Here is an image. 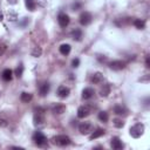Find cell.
Segmentation results:
<instances>
[{
	"label": "cell",
	"mask_w": 150,
	"mask_h": 150,
	"mask_svg": "<svg viewBox=\"0 0 150 150\" xmlns=\"http://www.w3.org/2000/svg\"><path fill=\"white\" fill-rule=\"evenodd\" d=\"M143 133H144V124H142V123H136L130 128V135L134 139L141 137L143 135Z\"/></svg>",
	"instance_id": "6da1fadb"
},
{
	"label": "cell",
	"mask_w": 150,
	"mask_h": 150,
	"mask_svg": "<svg viewBox=\"0 0 150 150\" xmlns=\"http://www.w3.org/2000/svg\"><path fill=\"white\" fill-rule=\"evenodd\" d=\"M53 143L58 147H66L70 144V139L67 135H58L53 139Z\"/></svg>",
	"instance_id": "7a4b0ae2"
},
{
	"label": "cell",
	"mask_w": 150,
	"mask_h": 150,
	"mask_svg": "<svg viewBox=\"0 0 150 150\" xmlns=\"http://www.w3.org/2000/svg\"><path fill=\"white\" fill-rule=\"evenodd\" d=\"M33 122L35 126H41L45 122V112L41 108H38L34 112V116H33Z\"/></svg>",
	"instance_id": "3957f363"
},
{
	"label": "cell",
	"mask_w": 150,
	"mask_h": 150,
	"mask_svg": "<svg viewBox=\"0 0 150 150\" xmlns=\"http://www.w3.org/2000/svg\"><path fill=\"white\" fill-rule=\"evenodd\" d=\"M33 141L36 145L39 147H44L45 144H47V137L41 133V131H36L33 135Z\"/></svg>",
	"instance_id": "277c9868"
},
{
	"label": "cell",
	"mask_w": 150,
	"mask_h": 150,
	"mask_svg": "<svg viewBox=\"0 0 150 150\" xmlns=\"http://www.w3.org/2000/svg\"><path fill=\"white\" fill-rule=\"evenodd\" d=\"M92 112V107L86 104V106H81L79 109H78V117L79 119H84L87 116H89Z\"/></svg>",
	"instance_id": "5b68a950"
},
{
	"label": "cell",
	"mask_w": 150,
	"mask_h": 150,
	"mask_svg": "<svg viewBox=\"0 0 150 150\" xmlns=\"http://www.w3.org/2000/svg\"><path fill=\"white\" fill-rule=\"evenodd\" d=\"M79 131L82 135H88L93 131V124L90 122H82L79 126Z\"/></svg>",
	"instance_id": "8992f818"
},
{
	"label": "cell",
	"mask_w": 150,
	"mask_h": 150,
	"mask_svg": "<svg viewBox=\"0 0 150 150\" xmlns=\"http://www.w3.org/2000/svg\"><path fill=\"white\" fill-rule=\"evenodd\" d=\"M127 66L126 61H122V60H115V61H111L109 64V67L114 70H121V69H124Z\"/></svg>",
	"instance_id": "52a82bcc"
},
{
	"label": "cell",
	"mask_w": 150,
	"mask_h": 150,
	"mask_svg": "<svg viewBox=\"0 0 150 150\" xmlns=\"http://www.w3.org/2000/svg\"><path fill=\"white\" fill-rule=\"evenodd\" d=\"M80 23L82 25V26H87V25H89L93 20V17L92 14L89 13V12H83V13H81L80 15Z\"/></svg>",
	"instance_id": "ba28073f"
},
{
	"label": "cell",
	"mask_w": 150,
	"mask_h": 150,
	"mask_svg": "<svg viewBox=\"0 0 150 150\" xmlns=\"http://www.w3.org/2000/svg\"><path fill=\"white\" fill-rule=\"evenodd\" d=\"M56 94L60 98H66L68 97V95L70 94V89L66 86H59V88L56 90Z\"/></svg>",
	"instance_id": "9c48e42d"
},
{
	"label": "cell",
	"mask_w": 150,
	"mask_h": 150,
	"mask_svg": "<svg viewBox=\"0 0 150 150\" xmlns=\"http://www.w3.org/2000/svg\"><path fill=\"white\" fill-rule=\"evenodd\" d=\"M58 21H59V25L61 27H67L69 25L70 19L66 13H60L59 17H58Z\"/></svg>",
	"instance_id": "30bf717a"
},
{
	"label": "cell",
	"mask_w": 150,
	"mask_h": 150,
	"mask_svg": "<svg viewBox=\"0 0 150 150\" xmlns=\"http://www.w3.org/2000/svg\"><path fill=\"white\" fill-rule=\"evenodd\" d=\"M65 111H66V106L62 103H55L52 107V112L55 115H61V114H64Z\"/></svg>",
	"instance_id": "8fae6325"
},
{
	"label": "cell",
	"mask_w": 150,
	"mask_h": 150,
	"mask_svg": "<svg viewBox=\"0 0 150 150\" xmlns=\"http://www.w3.org/2000/svg\"><path fill=\"white\" fill-rule=\"evenodd\" d=\"M110 145H111L112 149H115V150L123 149V143H122V141L119 139V137H112L111 142H110Z\"/></svg>",
	"instance_id": "7c38bea8"
},
{
	"label": "cell",
	"mask_w": 150,
	"mask_h": 150,
	"mask_svg": "<svg viewBox=\"0 0 150 150\" xmlns=\"http://www.w3.org/2000/svg\"><path fill=\"white\" fill-rule=\"evenodd\" d=\"M49 89H51V84L48 82H44L39 86V93L41 96H46L49 93Z\"/></svg>",
	"instance_id": "4fadbf2b"
},
{
	"label": "cell",
	"mask_w": 150,
	"mask_h": 150,
	"mask_svg": "<svg viewBox=\"0 0 150 150\" xmlns=\"http://www.w3.org/2000/svg\"><path fill=\"white\" fill-rule=\"evenodd\" d=\"M90 81H92V83H94V84L102 83V82H103V75H102V73L97 72V73H95L94 75H92Z\"/></svg>",
	"instance_id": "5bb4252c"
},
{
	"label": "cell",
	"mask_w": 150,
	"mask_h": 150,
	"mask_svg": "<svg viewBox=\"0 0 150 150\" xmlns=\"http://www.w3.org/2000/svg\"><path fill=\"white\" fill-rule=\"evenodd\" d=\"M94 94H95L94 89L90 88V87H87V88H84V89L82 90V98L89 100V98H92V97L94 96Z\"/></svg>",
	"instance_id": "9a60e30c"
},
{
	"label": "cell",
	"mask_w": 150,
	"mask_h": 150,
	"mask_svg": "<svg viewBox=\"0 0 150 150\" xmlns=\"http://www.w3.org/2000/svg\"><path fill=\"white\" fill-rule=\"evenodd\" d=\"M1 78H3L4 81H11L12 78H13V72H12L11 69H8V68L5 69L3 72V74H1Z\"/></svg>",
	"instance_id": "2e32d148"
},
{
	"label": "cell",
	"mask_w": 150,
	"mask_h": 150,
	"mask_svg": "<svg viewBox=\"0 0 150 150\" xmlns=\"http://www.w3.org/2000/svg\"><path fill=\"white\" fill-rule=\"evenodd\" d=\"M59 49H60V53H61L62 55H68V54L70 53L72 47H70V45H68V44H64V45L60 46Z\"/></svg>",
	"instance_id": "e0dca14e"
},
{
	"label": "cell",
	"mask_w": 150,
	"mask_h": 150,
	"mask_svg": "<svg viewBox=\"0 0 150 150\" xmlns=\"http://www.w3.org/2000/svg\"><path fill=\"white\" fill-rule=\"evenodd\" d=\"M110 94V86L109 84H103V87L100 89V95L102 97H107Z\"/></svg>",
	"instance_id": "ac0fdd59"
},
{
	"label": "cell",
	"mask_w": 150,
	"mask_h": 150,
	"mask_svg": "<svg viewBox=\"0 0 150 150\" xmlns=\"http://www.w3.org/2000/svg\"><path fill=\"white\" fill-rule=\"evenodd\" d=\"M32 98H33V95L31 93H22L21 96H20V100L23 102V103H28L32 101Z\"/></svg>",
	"instance_id": "d6986e66"
},
{
	"label": "cell",
	"mask_w": 150,
	"mask_h": 150,
	"mask_svg": "<svg viewBox=\"0 0 150 150\" xmlns=\"http://www.w3.org/2000/svg\"><path fill=\"white\" fill-rule=\"evenodd\" d=\"M72 38L76 41H81L82 40V31L81 29H74L72 32Z\"/></svg>",
	"instance_id": "ffe728a7"
},
{
	"label": "cell",
	"mask_w": 150,
	"mask_h": 150,
	"mask_svg": "<svg viewBox=\"0 0 150 150\" xmlns=\"http://www.w3.org/2000/svg\"><path fill=\"white\" fill-rule=\"evenodd\" d=\"M114 112H115V114H117V115H126L127 114V109L124 107H122V106H120V104H117V106L114 107Z\"/></svg>",
	"instance_id": "44dd1931"
},
{
	"label": "cell",
	"mask_w": 150,
	"mask_h": 150,
	"mask_svg": "<svg viewBox=\"0 0 150 150\" xmlns=\"http://www.w3.org/2000/svg\"><path fill=\"white\" fill-rule=\"evenodd\" d=\"M133 23L137 29H144V27H145V22L143 20H141V19H135Z\"/></svg>",
	"instance_id": "7402d4cb"
},
{
	"label": "cell",
	"mask_w": 150,
	"mask_h": 150,
	"mask_svg": "<svg viewBox=\"0 0 150 150\" xmlns=\"http://www.w3.org/2000/svg\"><path fill=\"white\" fill-rule=\"evenodd\" d=\"M106 130L103 129H96L92 135H90V140H95V139H98V137H101L102 135H104Z\"/></svg>",
	"instance_id": "603a6c76"
},
{
	"label": "cell",
	"mask_w": 150,
	"mask_h": 150,
	"mask_svg": "<svg viewBox=\"0 0 150 150\" xmlns=\"http://www.w3.org/2000/svg\"><path fill=\"white\" fill-rule=\"evenodd\" d=\"M98 120L101 122H108L109 120V115L107 111H100L98 112Z\"/></svg>",
	"instance_id": "cb8c5ba5"
},
{
	"label": "cell",
	"mask_w": 150,
	"mask_h": 150,
	"mask_svg": "<svg viewBox=\"0 0 150 150\" xmlns=\"http://www.w3.org/2000/svg\"><path fill=\"white\" fill-rule=\"evenodd\" d=\"M25 4H26V7H27L29 11H34L35 7H36L35 0H25Z\"/></svg>",
	"instance_id": "d4e9b609"
},
{
	"label": "cell",
	"mask_w": 150,
	"mask_h": 150,
	"mask_svg": "<svg viewBox=\"0 0 150 150\" xmlns=\"http://www.w3.org/2000/svg\"><path fill=\"white\" fill-rule=\"evenodd\" d=\"M41 54H42V49H41V47H34V48L32 49V56H34V58H39V56H41Z\"/></svg>",
	"instance_id": "484cf974"
},
{
	"label": "cell",
	"mask_w": 150,
	"mask_h": 150,
	"mask_svg": "<svg viewBox=\"0 0 150 150\" xmlns=\"http://www.w3.org/2000/svg\"><path fill=\"white\" fill-rule=\"evenodd\" d=\"M114 126H115L116 128H122V127L124 126V122H123L122 120H120V119H115V120H114Z\"/></svg>",
	"instance_id": "4316f807"
},
{
	"label": "cell",
	"mask_w": 150,
	"mask_h": 150,
	"mask_svg": "<svg viewBox=\"0 0 150 150\" xmlns=\"http://www.w3.org/2000/svg\"><path fill=\"white\" fill-rule=\"evenodd\" d=\"M22 72H23V67H22V65H20L17 69H15V75L18 78H21L22 76Z\"/></svg>",
	"instance_id": "83f0119b"
},
{
	"label": "cell",
	"mask_w": 150,
	"mask_h": 150,
	"mask_svg": "<svg viewBox=\"0 0 150 150\" xmlns=\"http://www.w3.org/2000/svg\"><path fill=\"white\" fill-rule=\"evenodd\" d=\"M81 7H82V4L79 3V1L74 3V4L72 5V9H73V11H79V9H81Z\"/></svg>",
	"instance_id": "f1b7e54d"
},
{
	"label": "cell",
	"mask_w": 150,
	"mask_h": 150,
	"mask_svg": "<svg viewBox=\"0 0 150 150\" xmlns=\"http://www.w3.org/2000/svg\"><path fill=\"white\" fill-rule=\"evenodd\" d=\"M8 126V122L5 119H0V128H6Z\"/></svg>",
	"instance_id": "f546056e"
},
{
	"label": "cell",
	"mask_w": 150,
	"mask_h": 150,
	"mask_svg": "<svg viewBox=\"0 0 150 150\" xmlns=\"http://www.w3.org/2000/svg\"><path fill=\"white\" fill-rule=\"evenodd\" d=\"M79 65H80V60H79V59H74V60L72 61V66H73L74 68L79 67Z\"/></svg>",
	"instance_id": "4dcf8cb0"
},
{
	"label": "cell",
	"mask_w": 150,
	"mask_h": 150,
	"mask_svg": "<svg viewBox=\"0 0 150 150\" xmlns=\"http://www.w3.org/2000/svg\"><path fill=\"white\" fill-rule=\"evenodd\" d=\"M6 52V46L5 45H0V55H3Z\"/></svg>",
	"instance_id": "1f68e13d"
},
{
	"label": "cell",
	"mask_w": 150,
	"mask_h": 150,
	"mask_svg": "<svg viewBox=\"0 0 150 150\" xmlns=\"http://www.w3.org/2000/svg\"><path fill=\"white\" fill-rule=\"evenodd\" d=\"M3 20H4V15L1 13V11H0V21H3Z\"/></svg>",
	"instance_id": "d6a6232c"
},
{
	"label": "cell",
	"mask_w": 150,
	"mask_h": 150,
	"mask_svg": "<svg viewBox=\"0 0 150 150\" xmlns=\"http://www.w3.org/2000/svg\"><path fill=\"white\" fill-rule=\"evenodd\" d=\"M8 3H11V4H15V3H17V0H8Z\"/></svg>",
	"instance_id": "836d02e7"
},
{
	"label": "cell",
	"mask_w": 150,
	"mask_h": 150,
	"mask_svg": "<svg viewBox=\"0 0 150 150\" xmlns=\"http://www.w3.org/2000/svg\"><path fill=\"white\" fill-rule=\"evenodd\" d=\"M147 67H150V64H149V58H147Z\"/></svg>",
	"instance_id": "e575fe53"
}]
</instances>
